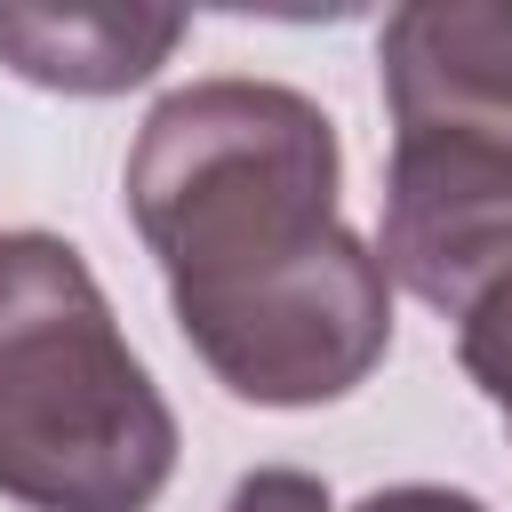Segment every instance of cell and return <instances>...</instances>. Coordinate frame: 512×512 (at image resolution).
Instances as JSON below:
<instances>
[{
    "mask_svg": "<svg viewBox=\"0 0 512 512\" xmlns=\"http://www.w3.org/2000/svg\"><path fill=\"white\" fill-rule=\"evenodd\" d=\"M168 472L176 416L80 248L0 232V496L32 512H152Z\"/></svg>",
    "mask_w": 512,
    "mask_h": 512,
    "instance_id": "cell-2",
    "label": "cell"
},
{
    "mask_svg": "<svg viewBox=\"0 0 512 512\" xmlns=\"http://www.w3.org/2000/svg\"><path fill=\"white\" fill-rule=\"evenodd\" d=\"M128 216L192 352L256 408L352 392L392 344V280L336 216V120L280 80H192L128 152Z\"/></svg>",
    "mask_w": 512,
    "mask_h": 512,
    "instance_id": "cell-1",
    "label": "cell"
},
{
    "mask_svg": "<svg viewBox=\"0 0 512 512\" xmlns=\"http://www.w3.org/2000/svg\"><path fill=\"white\" fill-rule=\"evenodd\" d=\"M184 40V16L176 8H24V0H0V64L40 80V88H64V96H112V88H136L168 48Z\"/></svg>",
    "mask_w": 512,
    "mask_h": 512,
    "instance_id": "cell-5",
    "label": "cell"
},
{
    "mask_svg": "<svg viewBox=\"0 0 512 512\" xmlns=\"http://www.w3.org/2000/svg\"><path fill=\"white\" fill-rule=\"evenodd\" d=\"M456 360H464V376L504 408V424H512V264L496 272V280H480L456 312Z\"/></svg>",
    "mask_w": 512,
    "mask_h": 512,
    "instance_id": "cell-6",
    "label": "cell"
},
{
    "mask_svg": "<svg viewBox=\"0 0 512 512\" xmlns=\"http://www.w3.org/2000/svg\"><path fill=\"white\" fill-rule=\"evenodd\" d=\"M384 96L400 128L512 144V0H416L384 16Z\"/></svg>",
    "mask_w": 512,
    "mask_h": 512,
    "instance_id": "cell-4",
    "label": "cell"
},
{
    "mask_svg": "<svg viewBox=\"0 0 512 512\" xmlns=\"http://www.w3.org/2000/svg\"><path fill=\"white\" fill-rule=\"evenodd\" d=\"M352 512H488V504L480 496H456V488H376Z\"/></svg>",
    "mask_w": 512,
    "mask_h": 512,
    "instance_id": "cell-8",
    "label": "cell"
},
{
    "mask_svg": "<svg viewBox=\"0 0 512 512\" xmlns=\"http://www.w3.org/2000/svg\"><path fill=\"white\" fill-rule=\"evenodd\" d=\"M384 280L456 312L512 264V144L464 128H400L384 192Z\"/></svg>",
    "mask_w": 512,
    "mask_h": 512,
    "instance_id": "cell-3",
    "label": "cell"
},
{
    "mask_svg": "<svg viewBox=\"0 0 512 512\" xmlns=\"http://www.w3.org/2000/svg\"><path fill=\"white\" fill-rule=\"evenodd\" d=\"M224 512H336L312 472H248Z\"/></svg>",
    "mask_w": 512,
    "mask_h": 512,
    "instance_id": "cell-7",
    "label": "cell"
}]
</instances>
